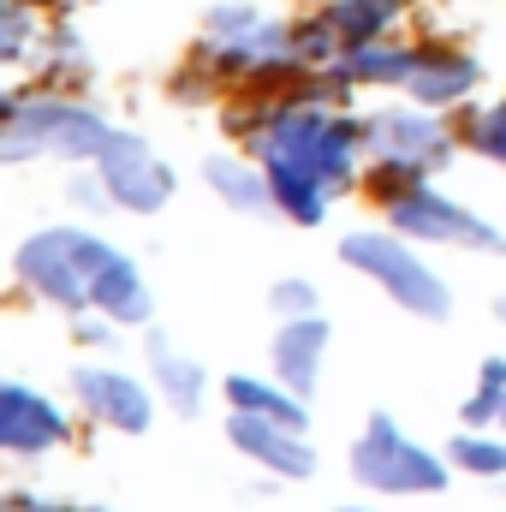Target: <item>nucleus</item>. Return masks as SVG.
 Segmentation results:
<instances>
[{"mask_svg": "<svg viewBox=\"0 0 506 512\" xmlns=\"http://www.w3.org/2000/svg\"><path fill=\"white\" fill-rule=\"evenodd\" d=\"M453 465H459V471H477V477H501L506 447L489 441V435H459V441H453Z\"/></svg>", "mask_w": 506, "mask_h": 512, "instance_id": "412c9836", "label": "nucleus"}, {"mask_svg": "<svg viewBox=\"0 0 506 512\" xmlns=\"http://www.w3.org/2000/svg\"><path fill=\"white\" fill-rule=\"evenodd\" d=\"M393 227L411 233V239H453V245H483V251H501V233L483 227L471 209L435 197L429 185H405L393 191Z\"/></svg>", "mask_w": 506, "mask_h": 512, "instance_id": "0eeeda50", "label": "nucleus"}, {"mask_svg": "<svg viewBox=\"0 0 506 512\" xmlns=\"http://www.w3.org/2000/svg\"><path fill=\"white\" fill-rule=\"evenodd\" d=\"M393 12H399L393 0H334V6H328V24H334V36L376 42L381 30H387V18H393Z\"/></svg>", "mask_w": 506, "mask_h": 512, "instance_id": "f3484780", "label": "nucleus"}, {"mask_svg": "<svg viewBox=\"0 0 506 512\" xmlns=\"http://www.w3.org/2000/svg\"><path fill=\"white\" fill-rule=\"evenodd\" d=\"M96 310L114 316V322H149V286H143V274L131 268L126 256H114V262L102 268V280H96Z\"/></svg>", "mask_w": 506, "mask_h": 512, "instance_id": "4468645a", "label": "nucleus"}, {"mask_svg": "<svg viewBox=\"0 0 506 512\" xmlns=\"http://www.w3.org/2000/svg\"><path fill=\"white\" fill-rule=\"evenodd\" d=\"M149 364H155V376H161L167 399H173L179 411H197V399H203V370H197V364H185L173 346H155Z\"/></svg>", "mask_w": 506, "mask_h": 512, "instance_id": "6ab92c4d", "label": "nucleus"}, {"mask_svg": "<svg viewBox=\"0 0 506 512\" xmlns=\"http://www.w3.org/2000/svg\"><path fill=\"white\" fill-rule=\"evenodd\" d=\"M471 84H477V60H465V54H417V72L405 78V90L429 108L459 102Z\"/></svg>", "mask_w": 506, "mask_h": 512, "instance_id": "ddd939ff", "label": "nucleus"}, {"mask_svg": "<svg viewBox=\"0 0 506 512\" xmlns=\"http://www.w3.org/2000/svg\"><path fill=\"white\" fill-rule=\"evenodd\" d=\"M370 149H376V161L387 173H411L417 179V173H435L453 143L429 114H381L370 126Z\"/></svg>", "mask_w": 506, "mask_h": 512, "instance_id": "6e6552de", "label": "nucleus"}, {"mask_svg": "<svg viewBox=\"0 0 506 512\" xmlns=\"http://www.w3.org/2000/svg\"><path fill=\"white\" fill-rule=\"evenodd\" d=\"M322 352H328V322L322 316H292L286 334L274 340V370L286 376L292 393H310L322 376Z\"/></svg>", "mask_w": 506, "mask_h": 512, "instance_id": "f8f14e48", "label": "nucleus"}, {"mask_svg": "<svg viewBox=\"0 0 506 512\" xmlns=\"http://www.w3.org/2000/svg\"><path fill=\"white\" fill-rule=\"evenodd\" d=\"M501 417H506V411H501Z\"/></svg>", "mask_w": 506, "mask_h": 512, "instance_id": "a878e982", "label": "nucleus"}, {"mask_svg": "<svg viewBox=\"0 0 506 512\" xmlns=\"http://www.w3.org/2000/svg\"><path fill=\"white\" fill-rule=\"evenodd\" d=\"M6 512H90V507H60V501H24V495H18Z\"/></svg>", "mask_w": 506, "mask_h": 512, "instance_id": "b1692460", "label": "nucleus"}, {"mask_svg": "<svg viewBox=\"0 0 506 512\" xmlns=\"http://www.w3.org/2000/svg\"><path fill=\"white\" fill-rule=\"evenodd\" d=\"M340 512H358V507H340Z\"/></svg>", "mask_w": 506, "mask_h": 512, "instance_id": "393cba45", "label": "nucleus"}, {"mask_svg": "<svg viewBox=\"0 0 506 512\" xmlns=\"http://www.w3.org/2000/svg\"><path fill=\"white\" fill-rule=\"evenodd\" d=\"M465 137H471L489 161H501L506 167V102L501 108H489V114H471V120H465Z\"/></svg>", "mask_w": 506, "mask_h": 512, "instance_id": "4be33fe9", "label": "nucleus"}, {"mask_svg": "<svg viewBox=\"0 0 506 512\" xmlns=\"http://www.w3.org/2000/svg\"><path fill=\"white\" fill-rule=\"evenodd\" d=\"M256 155L268 167L274 203H286L304 227H316L328 209V191H340L358 161V126L316 108H286L274 114V126H262Z\"/></svg>", "mask_w": 506, "mask_h": 512, "instance_id": "f257e3e1", "label": "nucleus"}, {"mask_svg": "<svg viewBox=\"0 0 506 512\" xmlns=\"http://www.w3.org/2000/svg\"><path fill=\"white\" fill-rule=\"evenodd\" d=\"M340 72L358 78V84H405V78L417 72V54H405V48H381V42H352Z\"/></svg>", "mask_w": 506, "mask_h": 512, "instance_id": "2eb2a0df", "label": "nucleus"}, {"mask_svg": "<svg viewBox=\"0 0 506 512\" xmlns=\"http://www.w3.org/2000/svg\"><path fill=\"white\" fill-rule=\"evenodd\" d=\"M233 447L251 453L256 465H268V471H286V477H310L316 471V453L304 447V429L298 423H280V417L233 411Z\"/></svg>", "mask_w": 506, "mask_h": 512, "instance_id": "1a4fd4ad", "label": "nucleus"}, {"mask_svg": "<svg viewBox=\"0 0 506 512\" xmlns=\"http://www.w3.org/2000/svg\"><path fill=\"white\" fill-rule=\"evenodd\" d=\"M274 310L280 316H310L316 310V286L310 280H280L274 286Z\"/></svg>", "mask_w": 506, "mask_h": 512, "instance_id": "5701e85b", "label": "nucleus"}, {"mask_svg": "<svg viewBox=\"0 0 506 512\" xmlns=\"http://www.w3.org/2000/svg\"><path fill=\"white\" fill-rule=\"evenodd\" d=\"M209 185H215L227 203H239L245 215H262V209L274 203L268 167H262V173H251V167H239V161H227V155H215V161H209Z\"/></svg>", "mask_w": 506, "mask_h": 512, "instance_id": "dca6fc26", "label": "nucleus"}, {"mask_svg": "<svg viewBox=\"0 0 506 512\" xmlns=\"http://www.w3.org/2000/svg\"><path fill=\"white\" fill-rule=\"evenodd\" d=\"M0 441L12 447V453H42V447H54V441H66V417H60V405H48L42 393H30V387H0Z\"/></svg>", "mask_w": 506, "mask_h": 512, "instance_id": "9d476101", "label": "nucleus"}, {"mask_svg": "<svg viewBox=\"0 0 506 512\" xmlns=\"http://www.w3.org/2000/svg\"><path fill=\"white\" fill-rule=\"evenodd\" d=\"M352 471H358L364 489H381V495H429V489H447V465L429 447L405 441L387 417H370V429H364V441L352 453Z\"/></svg>", "mask_w": 506, "mask_h": 512, "instance_id": "20e7f679", "label": "nucleus"}, {"mask_svg": "<svg viewBox=\"0 0 506 512\" xmlns=\"http://www.w3.org/2000/svg\"><path fill=\"white\" fill-rule=\"evenodd\" d=\"M78 399H84V411L96 417V423H108V429H126V435H137V429H149V393H143V382H131V376H120V370H78Z\"/></svg>", "mask_w": 506, "mask_h": 512, "instance_id": "9b49d317", "label": "nucleus"}, {"mask_svg": "<svg viewBox=\"0 0 506 512\" xmlns=\"http://www.w3.org/2000/svg\"><path fill=\"white\" fill-rule=\"evenodd\" d=\"M501 411H506V358H489L477 393L465 399V423H489V417H501Z\"/></svg>", "mask_w": 506, "mask_h": 512, "instance_id": "aec40b11", "label": "nucleus"}, {"mask_svg": "<svg viewBox=\"0 0 506 512\" xmlns=\"http://www.w3.org/2000/svg\"><path fill=\"white\" fill-rule=\"evenodd\" d=\"M227 399H233V411L280 417V423H298V429H304V405H298V399H286V393H274V387L251 382V376H233V382H227Z\"/></svg>", "mask_w": 506, "mask_h": 512, "instance_id": "a211bd4d", "label": "nucleus"}, {"mask_svg": "<svg viewBox=\"0 0 506 512\" xmlns=\"http://www.w3.org/2000/svg\"><path fill=\"white\" fill-rule=\"evenodd\" d=\"M96 167H102V191H108L120 209L149 215V209H161V203L173 197V173H167V161H161L143 137H131V131H108Z\"/></svg>", "mask_w": 506, "mask_h": 512, "instance_id": "423d86ee", "label": "nucleus"}, {"mask_svg": "<svg viewBox=\"0 0 506 512\" xmlns=\"http://www.w3.org/2000/svg\"><path fill=\"white\" fill-rule=\"evenodd\" d=\"M340 256H346L358 274L381 280V286L393 292V304H405L411 316H429V322L447 316V286H441V274L411 251V245L381 239V233H352V239L340 245Z\"/></svg>", "mask_w": 506, "mask_h": 512, "instance_id": "7ed1b4c3", "label": "nucleus"}, {"mask_svg": "<svg viewBox=\"0 0 506 512\" xmlns=\"http://www.w3.org/2000/svg\"><path fill=\"white\" fill-rule=\"evenodd\" d=\"M108 126L84 108H60V102H36V108H6V155L24 161L36 149H60V155H102Z\"/></svg>", "mask_w": 506, "mask_h": 512, "instance_id": "39448f33", "label": "nucleus"}, {"mask_svg": "<svg viewBox=\"0 0 506 512\" xmlns=\"http://www.w3.org/2000/svg\"><path fill=\"white\" fill-rule=\"evenodd\" d=\"M114 256H120L114 245L60 227V233H36V239L18 251V274H24L48 304H60V310H96V280H102V268H108Z\"/></svg>", "mask_w": 506, "mask_h": 512, "instance_id": "f03ea898", "label": "nucleus"}]
</instances>
